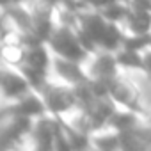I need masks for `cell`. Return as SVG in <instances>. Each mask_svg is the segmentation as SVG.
Returning a JSON list of instances; mask_svg holds the SVG:
<instances>
[{
  "label": "cell",
  "instance_id": "1",
  "mask_svg": "<svg viewBox=\"0 0 151 151\" xmlns=\"http://www.w3.org/2000/svg\"><path fill=\"white\" fill-rule=\"evenodd\" d=\"M46 45L50 46L53 55L66 57V59L77 60V62H82L87 57V53H89L84 48V45L80 43L77 29L68 27V25H57L53 29L50 39L46 41Z\"/></svg>",
  "mask_w": 151,
  "mask_h": 151
},
{
  "label": "cell",
  "instance_id": "9",
  "mask_svg": "<svg viewBox=\"0 0 151 151\" xmlns=\"http://www.w3.org/2000/svg\"><path fill=\"white\" fill-rule=\"evenodd\" d=\"M116 57H117L121 71H137V69H142V52H135V50L121 46L116 52Z\"/></svg>",
  "mask_w": 151,
  "mask_h": 151
},
{
  "label": "cell",
  "instance_id": "8",
  "mask_svg": "<svg viewBox=\"0 0 151 151\" xmlns=\"http://www.w3.org/2000/svg\"><path fill=\"white\" fill-rule=\"evenodd\" d=\"M27 55V46L22 41L2 43V64L9 66H23Z\"/></svg>",
  "mask_w": 151,
  "mask_h": 151
},
{
  "label": "cell",
  "instance_id": "5",
  "mask_svg": "<svg viewBox=\"0 0 151 151\" xmlns=\"http://www.w3.org/2000/svg\"><path fill=\"white\" fill-rule=\"evenodd\" d=\"M2 110L14 112V114H22V116L32 117V119H37L39 116H43V114L48 112L46 103H45L41 93L36 91V89H32L30 93H27L23 98H20L14 103H2Z\"/></svg>",
  "mask_w": 151,
  "mask_h": 151
},
{
  "label": "cell",
  "instance_id": "6",
  "mask_svg": "<svg viewBox=\"0 0 151 151\" xmlns=\"http://www.w3.org/2000/svg\"><path fill=\"white\" fill-rule=\"evenodd\" d=\"M121 27L124 29V34H137V36L151 34V9L132 6V11Z\"/></svg>",
  "mask_w": 151,
  "mask_h": 151
},
{
  "label": "cell",
  "instance_id": "10",
  "mask_svg": "<svg viewBox=\"0 0 151 151\" xmlns=\"http://www.w3.org/2000/svg\"><path fill=\"white\" fill-rule=\"evenodd\" d=\"M142 71L151 77V46L142 52Z\"/></svg>",
  "mask_w": 151,
  "mask_h": 151
},
{
  "label": "cell",
  "instance_id": "4",
  "mask_svg": "<svg viewBox=\"0 0 151 151\" xmlns=\"http://www.w3.org/2000/svg\"><path fill=\"white\" fill-rule=\"evenodd\" d=\"M50 77L53 80H59V82L69 84V86H75V84H78V82L87 78L82 62L71 60L66 57H59V55H53L52 68H50Z\"/></svg>",
  "mask_w": 151,
  "mask_h": 151
},
{
  "label": "cell",
  "instance_id": "2",
  "mask_svg": "<svg viewBox=\"0 0 151 151\" xmlns=\"http://www.w3.org/2000/svg\"><path fill=\"white\" fill-rule=\"evenodd\" d=\"M86 77L89 80L94 78H114L121 73L116 52H109L103 48H96L87 53V57L82 60Z\"/></svg>",
  "mask_w": 151,
  "mask_h": 151
},
{
  "label": "cell",
  "instance_id": "7",
  "mask_svg": "<svg viewBox=\"0 0 151 151\" xmlns=\"http://www.w3.org/2000/svg\"><path fill=\"white\" fill-rule=\"evenodd\" d=\"M91 142H93V149H100V151H114V149H123V139H121V132L114 130L112 126H103L98 128L96 132H93L91 135Z\"/></svg>",
  "mask_w": 151,
  "mask_h": 151
},
{
  "label": "cell",
  "instance_id": "3",
  "mask_svg": "<svg viewBox=\"0 0 151 151\" xmlns=\"http://www.w3.org/2000/svg\"><path fill=\"white\" fill-rule=\"evenodd\" d=\"M32 91V86L20 66L2 64L0 71V93H2V103H14L23 98L27 93Z\"/></svg>",
  "mask_w": 151,
  "mask_h": 151
}]
</instances>
